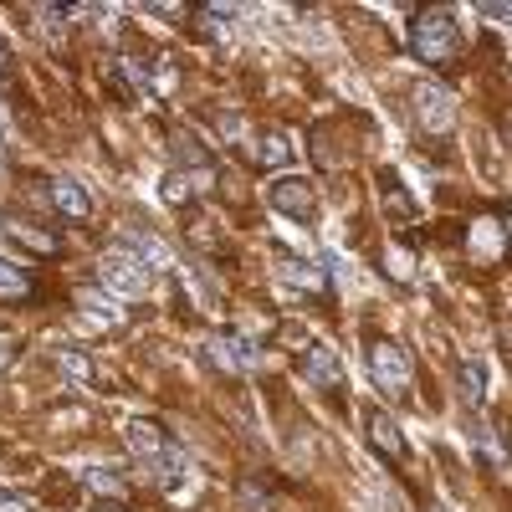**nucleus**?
<instances>
[{
  "mask_svg": "<svg viewBox=\"0 0 512 512\" xmlns=\"http://www.w3.org/2000/svg\"><path fill=\"white\" fill-rule=\"evenodd\" d=\"M410 52L425 62V67H451L461 57V26L451 11H420L410 21Z\"/></svg>",
  "mask_w": 512,
  "mask_h": 512,
  "instance_id": "1",
  "label": "nucleus"
},
{
  "mask_svg": "<svg viewBox=\"0 0 512 512\" xmlns=\"http://www.w3.org/2000/svg\"><path fill=\"white\" fill-rule=\"evenodd\" d=\"M369 374H374V384L384 395H405L410 390V354L395 344V338H374L369 344Z\"/></svg>",
  "mask_w": 512,
  "mask_h": 512,
  "instance_id": "2",
  "label": "nucleus"
},
{
  "mask_svg": "<svg viewBox=\"0 0 512 512\" xmlns=\"http://www.w3.org/2000/svg\"><path fill=\"white\" fill-rule=\"evenodd\" d=\"M113 251L134 256V262L149 267V272H169V267H175V251H169L159 236H149L144 226H123V231L113 236Z\"/></svg>",
  "mask_w": 512,
  "mask_h": 512,
  "instance_id": "3",
  "label": "nucleus"
},
{
  "mask_svg": "<svg viewBox=\"0 0 512 512\" xmlns=\"http://www.w3.org/2000/svg\"><path fill=\"white\" fill-rule=\"evenodd\" d=\"M149 282H154V272H149V267H139L134 256H123V251H113L108 262H103V287H108L113 297H123V303L144 297V292H149Z\"/></svg>",
  "mask_w": 512,
  "mask_h": 512,
  "instance_id": "4",
  "label": "nucleus"
},
{
  "mask_svg": "<svg viewBox=\"0 0 512 512\" xmlns=\"http://www.w3.org/2000/svg\"><path fill=\"white\" fill-rule=\"evenodd\" d=\"M272 205L282 210V216H297V221H313V210H318L313 180H303V175H282V180L272 185Z\"/></svg>",
  "mask_w": 512,
  "mask_h": 512,
  "instance_id": "5",
  "label": "nucleus"
},
{
  "mask_svg": "<svg viewBox=\"0 0 512 512\" xmlns=\"http://www.w3.org/2000/svg\"><path fill=\"white\" fill-rule=\"evenodd\" d=\"M415 113L431 134H451V123H456V103H451V93L441 88V82H425V88L415 93Z\"/></svg>",
  "mask_w": 512,
  "mask_h": 512,
  "instance_id": "6",
  "label": "nucleus"
},
{
  "mask_svg": "<svg viewBox=\"0 0 512 512\" xmlns=\"http://www.w3.org/2000/svg\"><path fill=\"white\" fill-rule=\"evenodd\" d=\"M205 359H210V364H221V369H251L262 354L251 349V338H246V333H226V338H210V344H205Z\"/></svg>",
  "mask_w": 512,
  "mask_h": 512,
  "instance_id": "7",
  "label": "nucleus"
},
{
  "mask_svg": "<svg viewBox=\"0 0 512 512\" xmlns=\"http://www.w3.org/2000/svg\"><path fill=\"white\" fill-rule=\"evenodd\" d=\"M369 446H374V451H379L384 461H395V466H400V461L410 456V441L400 436V425H395L390 415H379V410L369 415Z\"/></svg>",
  "mask_w": 512,
  "mask_h": 512,
  "instance_id": "8",
  "label": "nucleus"
},
{
  "mask_svg": "<svg viewBox=\"0 0 512 512\" xmlns=\"http://www.w3.org/2000/svg\"><path fill=\"white\" fill-rule=\"evenodd\" d=\"M303 374L318 384V390H338V384H344V359H338V349H328V344H313L308 359H303Z\"/></svg>",
  "mask_w": 512,
  "mask_h": 512,
  "instance_id": "9",
  "label": "nucleus"
},
{
  "mask_svg": "<svg viewBox=\"0 0 512 512\" xmlns=\"http://www.w3.org/2000/svg\"><path fill=\"white\" fill-rule=\"evenodd\" d=\"M123 441H128V451H134L144 466L154 461V456H164V446H169V436L159 431V425L154 420H134V425H128V431H123Z\"/></svg>",
  "mask_w": 512,
  "mask_h": 512,
  "instance_id": "10",
  "label": "nucleus"
},
{
  "mask_svg": "<svg viewBox=\"0 0 512 512\" xmlns=\"http://www.w3.org/2000/svg\"><path fill=\"white\" fill-rule=\"evenodd\" d=\"M52 205L62 210L67 221H88L93 216V200H88V190H82L77 180H52Z\"/></svg>",
  "mask_w": 512,
  "mask_h": 512,
  "instance_id": "11",
  "label": "nucleus"
},
{
  "mask_svg": "<svg viewBox=\"0 0 512 512\" xmlns=\"http://www.w3.org/2000/svg\"><path fill=\"white\" fill-rule=\"evenodd\" d=\"M149 472H154V482H159V487H180V482L190 477V456H185L175 441H169V446H164V456H154V461H149Z\"/></svg>",
  "mask_w": 512,
  "mask_h": 512,
  "instance_id": "12",
  "label": "nucleus"
},
{
  "mask_svg": "<svg viewBox=\"0 0 512 512\" xmlns=\"http://www.w3.org/2000/svg\"><path fill=\"white\" fill-rule=\"evenodd\" d=\"M0 297H31V277L11 262V256H0Z\"/></svg>",
  "mask_w": 512,
  "mask_h": 512,
  "instance_id": "13",
  "label": "nucleus"
},
{
  "mask_svg": "<svg viewBox=\"0 0 512 512\" xmlns=\"http://www.w3.org/2000/svg\"><path fill=\"white\" fill-rule=\"evenodd\" d=\"M461 384H466V400H472V405L487 400V369H482L477 359H466V364H461Z\"/></svg>",
  "mask_w": 512,
  "mask_h": 512,
  "instance_id": "14",
  "label": "nucleus"
},
{
  "mask_svg": "<svg viewBox=\"0 0 512 512\" xmlns=\"http://www.w3.org/2000/svg\"><path fill=\"white\" fill-rule=\"evenodd\" d=\"M82 482H88L93 492H103V497H123V477L113 472V466H93V472L82 477Z\"/></svg>",
  "mask_w": 512,
  "mask_h": 512,
  "instance_id": "15",
  "label": "nucleus"
},
{
  "mask_svg": "<svg viewBox=\"0 0 512 512\" xmlns=\"http://www.w3.org/2000/svg\"><path fill=\"white\" fill-rule=\"evenodd\" d=\"M287 154H292V144H287L282 134H267L262 149H256V164H267V169H272V164H287Z\"/></svg>",
  "mask_w": 512,
  "mask_h": 512,
  "instance_id": "16",
  "label": "nucleus"
},
{
  "mask_svg": "<svg viewBox=\"0 0 512 512\" xmlns=\"http://www.w3.org/2000/svg\"><path fill=\"white\" fill-rule=\"evenodd\" d=\"M190 195H195L190 175H164V200L169 205H190Z\"/></svg>",
  "mask_w": 512,
  "mask_h": 512,
  "instance_id": "17",
  "label": "nucleus"
},
{
  "mask_svg": "<svg viewBox=\"0 0 512 512\" xmlns=\"http://www.w3.org/2000/svg\"><path fill=\"white\" fill-rule=\"evenodd\" d=\"M77 303L88 308V313H103L108 323H118V308L108 303V292H77Z\"/></svg>",
  "mask_w": 512,
  "mask_h": 512,
  "instance_id": "18",
  "label": "nucleus"
},
{
  "mask_svg": "<svg viewBox=\"0 0 512 512\" xmlns=\"http://www.w3.org/2000/svg\"><path fill=\"white\" fill-rule=\"evenodd\" d=\"M62 369L77 379V384H93V364L88 359H77V354H62Z\"/></svg>",
  "mask_w": 512,
  "mask_h": 512,
  "instance_id": "19",
  "label": "nucleus"
},
{
  "mask_svg": "<svg viewBox=\"0 0 512 512\" xmlns=\"http://www.w3.org/2000/svg\"><path fill=\"white\" fill-rule=\"evenodd\" d=\"M287 282H292V287H308V292L318 287V277H313V272H308L303 262H297V267H287Z\"/></svg>",
  "mask_w": 512,
  "mask_h": 512,
  "instance_id": "20",
  "label": "nucleus"
},
{
  "mask_svg": "<svg viewBox=\"0 0 512 512\" xmlns=\"http://www.w3.org/2000/svg\"><path fill=\"white\" fill-rule=\"evenodd\" d=\"M497 221H502V236H507V246H502V251L512 256V205H502V216H497Z\"/></svg>",
  "mask_w": 512,
  "mask_h": 512,
  "instance_id": "21",
  "label": "nucleus"
},
{
  "mask_svg": "<svg viewBox=\"0 0 512 512\" xmlns=\"http://www.w3.org/2000/svg\"><path fill=\"white\" fill-rule=\"evenodd\" d=\"M0 512H26V502H16V497H6V492H0Z\"/></svg>",
  "mask_w": 512,
  "mask_h": 512,
  "instance_id": "22",
  "label": "nucleus"
},
{
  "mask_svg": "<svg viewBox=\"0 0 512 512\" xmlns=\"http://www.w3.org/2000/svg\"><path fill=\"white\" fill-rule=\"evenodd\" d=\"M11 72V52H6V41H0V77Z\"/></svg>",
  "mask_w": 512,
  "mask_h": 512,
  "instance_id": "23",
  "label": "nucleus"
},
{
  "mask_svg": "<svg viewBox=\"0 0 512 512\" xmlns=\"http://www.w3.org/2000/svg\"><path fill=\"white\" fill-rule=\"evenodd\" d=\"M11 359H16V349H11V344H0V369H6Z\"/></svg>",
  "mask_w": 512,
  "mask_h": 512,
  "instance_id": "24",
  "label": "nucleus"
},
{
  "mask_svg": "<svg viewBox=\"0 0 512 512\" xmlns=\"http://www.w3.org/2000/svg\"><path fill=\"white\" fill-rule=\"evenodd\" d=\"M431 512H451V507H441V502H436V507H431Z\"/></svg>",
  "mask_w": 512,
  "mask_h": 512,
  "instance_id": "25",
  "label": "nucleus"
}]
</instances>
